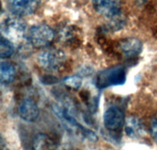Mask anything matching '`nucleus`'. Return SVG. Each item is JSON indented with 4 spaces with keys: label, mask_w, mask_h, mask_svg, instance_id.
Wrapping results in <instances>:
<instances>
[{
    "label": "nucleus",
    "mask_w": 157,
    "mask_h": 150,
    "mask_svg": "<svg viewBox=\"0 0 157 150\" xmlns=\"http://www.w3.org/2000/svg\"><path fill=\"white\" fill-rule=\"evenodd\" d=\"M67 103H59L54 106V112L62 124L71 132H75L85 138L93 140L96 138L94 134L90 131L84 129L80 123H78L76 118L71 112L70 106Z\"/></svg>",
    "instance_id": "1"
},
{
    "label": "nucleus",
    "mask_w": 157,
    "mask_h": 150,
    "mask_svg": "<svg viewBox=\"0 0 157 150\" xmlns=\"http://www.w3.org/2000/svg\"><path fill=\"white\" fill-rule=\"evenodd\" d=\"M1 31L2 36L12 43H19L26 35V25L17 15L7 16L2 21Z\"/></svg>",
    "instance_id": "2"
},
{
    "label": "nucleus",
    "mask_w": 157,
    "mask_h": 150,
    "mask_svg": "<svg viewBox=\"0 0 157 150\" xmlns=\"http://www.w3.org/2000/svg\"><path fill=\"white\" fill-rule=\"evenodd\" d=\"M41 68L49 72H58L64 67L66 55L64 52L55 48H48L41 51L38 58Z\"/></svg>",
    "instance_id": "3"
},
{
    "label": "nucleus",
    "mask_w": 157,
    "mask_h": 150,
    "mask_svg": "<svg viewBox=\"0 0 157 150\" xmlns=\"http://www.w3.org/2000/svg\"><path fill=\"white\" fill-rule=\"evenodd\" d=\"M27 38L33 47L42 49L48 47L52 43L55 33L52 28L47 25H35L27 32Z\"/></svg>",
    "instance_id": "4"
},
{
    "label": "nucleus",
    "mask_w": 157,
    "mask_h": 150,
    "mask_svg": "<svg viewBox=\"0 0 157 150\" xmlns=\"http://www.w3.org/2000/svg\"><path fill=\"white\" fill-rule=\"evenodd\" d=\"M126 81V70L123 66L108 68L100 72L97 77V85L100 88H107L123 85Z\"/></svg>",
    "instance_id": "5"
},
{
    "label": "nucleus",
    "mask_w": 157,
    "mask_h": 150,
    "mask_svg": "<svg viewBox=\"0 0 157 150\" xmlns=\"http://www.w3.org/2000/svg\"><path fill=\"white\" fill-rule=\"evenodd\" d=\"M41 0H9L11 12L18 17L26 16L34 13L39 6Z\"/></svg>",
    "instance_id": "6"
},
{
    "label": "nucleus",
    "mask_w": 157,
    "mask_h": 150,
    "mask_svg": "<svg viewBox=\"0 0 157 150\" xmlns=\"http://www.w3.org/2000/svg\"><path fill=\"white\" fill-rule=\"evenodd\" d=\"M124 123L123 111L117 106L108 108L104 112V123L108 130L117 131L121 129Z\"/></svg>",
    "instance_id": "7"
},
{
    "label": "nucleus",
    "mask_w": 157,
    "mask_h": 150,
    "mask_svg": "<svg viewBox=\"0 0 157 150\" xmlns=\"http://www.w3.org/2000/svg\"><path fill=\"white\" fill-rule=\"evenodd\" d=\"M95 10L104 16L113 18L119 15L121 0H92Z\"/></svg>",
    "instance_id": "8"
},
{
    "label": "nucleus",
    "mask_w": 157,
    "mask_h": 150,
    "mask_svg": "<svg viewBox=\"0 0 157 150\" xmlns=\"http://www.w3.org/2000/svg\"><path fill=\"white\" fill-rule=\"evenodd\" d=\"M18 113L21 119L27 122H35L39 116L38 105L32 99H24L18 106Z\"/></svg>",
    "instance_id": "9"
},
{
    "label": "nucleus",
    "mask_w": 157,
    "mask_h": 150,
    "mask_svg": "<svg viewBox=\"0 0 157 150\" xmlns=\"http://www.w3.org/2000/svg\"><path fill=\"white\" fill-rule=\"evenodd\" d=\"M120 48L126 56L134 57L140 53L143 45L137 39L127 38L124 39L120 43Z\"/></svg>",
    "instance_id": "10"
},
{
    "label": "nucleus",
    "mask_w": 157,
    "mask_h": 150,
    "mask_svg": "<svg viewBox=\"0 0 157 150\" xmlns=\"http://www.w3.org/2000/svg\"><path fill=\"white\" fill-rule=\"evenodd\" d=\"M16 75L15 68L9 62H2L0 64V77L2 82L9 83L12 82Z\"/></svg>",
    "instance_id": "11"
},
{
    "label": "nucleus",
    "mask_w": 157,
    "mask_h": 150,
    "mask_svg": "<svg viewBox=\"0 0 157 150\" xmlns=\"http://www.w3.org/2000/svg\"><path fill=\"white\" fill-rule=\"evenodd\" d=\"M142 125L139 120L133 117L127 119L126 122L125 130L128 136L136 137L142 132Z\"/></svg>",
    "instance_id": "12"
},
{
    "label": "nucleus",
    "mask_w": 157,
    "mask_h": 150,
    "mask_svg": "<svg viewBox=\"0 0 157 150\" xmlns=\"http://www.w3.org/2000/svg\"><path fill=\"white\" fill-rule=\"evenodd\" d=\"M53 144L44 134H38L33 141V150H52Z\"/></svg>",
    "instance_id": "13"
},
{
    "label": "nucleus",
    "mask_w": 157,
    "mask_h": 150,
    "mask_svg": "<svg viewBox=\"0 0 157 150\" xmlns=\"http://www.w3.org/2000/svg\"><path fill=\"white\" fill-rule=\"evenodd\" d=\"M14 53V46L12 43L5 37H1L0 41V55L2 59L9 58Z\"/></svg>",
    "instance_id": "14"
},
{
    "label": "nucleus",
    "mask_w": 157,
    "mask_h": 150,
    "mask_svg": "<svg viewBox=\"0 0 157 150\" xmlns=\"http://www.w3.org/2000/svg\"><path fill=\"white\" fill-rule=\"evenodd\" d=\"M64 83L68 87L72 88V89H79L82 85V79L79 76H70L64 79Z\"/></svg>",
    "instance_id": "15"
},
{
    "label": "nucleus",
    "mask_w": 157,
    "mask_h": 150,
    "mask_svg": "<svg viewBox=\"0 0 157 150\" xmlns=\"http://www.w3.org/2000/svg\"><path fill=\"white\" fill-rule=\"evenodd\" d=\"M150 130L151 133L154 140L157 142V115L154 116L151 122V126H150Z\"/></svg>",
    "instance_id": "16"
}]
</instances>
